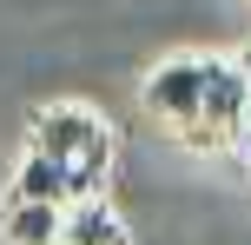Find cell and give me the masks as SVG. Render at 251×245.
I'll use <instances>...</instances> for the list:
<instances>
[{
    "label": "cell",
    "mask_w": 251,
    "mask_h": 245,
    "mask_svg": "<svg viewBox=\"0 0 251 245\" xmlns=\"http://www.w3.org/2000/svg\"><path fill=\"white\" fill-rule=\"evenodd\" d=\"M245 60H212V53H178L159 60L139 86L146 113L159 126H172L199 153H231L245 133Z\"/></svg>",
    "instance_id": "obj_1"
},
{
    "label": "cell",
    "mask_w": 251,
    "mask_h": 245,
    "mask_svg": "<svg viewBox=\"0 0 251 245\" xmlns=\"http://www.w3.org/2000/svg\"><path fill=\"white\" fill-rule=\"evenodd\" d=\"M33 153L60 159V166L73 172L79 192H93V179H100L106 159H113V146H106V119L86 113V106H40V113H33Z\"/></svg>",
    "instance_id": "obj_2"
},
{
    "label": "cell",
    "mask_w": 251,
    "mask_h": 245,
    "mask_svg": "<svg viewBox=\"0 0 251 245\" xmlns=\"http://www.w3.org/2000/svg\"><path fill=\"white\" fill-rule=\"evenodd\" d=\"M13 199H53V206H66V199H86V192L73 186V172H66L60 159L26 153V159H20V172H13Z\"/></svg>",
    "instance_id": "obj_3"
},
{
    "label": "cell",
    "mask_w": 251,
    "mask_h": 245,
    "mask_svg": "<svg viewBox=\"0 0 251 245\" xmlns=\"http://www.w3.org/2000/svg\"><path fill=\"white\" fill-rule=\"evenodd\" d=\"M53 245H126V225L113 219V212L100 206V199H79V206H66V219H60V239Z\"/></svg>",
    "instance_id": "obj_4"
},
{
    "label": "cell",
    "mask_w": 251,
    "mask_h": 245,
    "mask_svg": "<svg viewBox=\"0 0 251 245\" xmlns=\"http://www.w3.org/2000/svg\"><path fill=\"white\" fill-rule=\"evenodd\" d=\"M60 219H66V206H53V199H13L7 245H53L60 239Z\"/></svg>",
    "instance_id": "obj_5"
},
{
    "label": "cell",
    "mask_w": 251,
    "mask_h": 245,
    "mask_svg": "<svg viewBox=\"0 0 251 245\" xmlns=\"http://www.w3.org/2000/svg\"><path fill=\"white\" fill-rule=\"evenodd\" d=\"M245 7H251V0H245Z\"/></svg>",
    "instance_id": "obj_6"
}]
</instances>
